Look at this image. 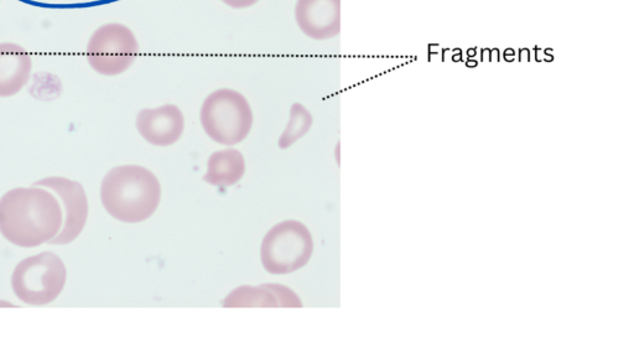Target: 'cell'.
<instances>
[{
  "mask_svg": "<svg viewBox=\"0 0 634 357\" xmlns=\"http://www.w3.org/2000/svg\"><path fill=\"white\" fill-rule=\"evenodd\" d=\"M295 20L311 40L335 39L341 33V0H296Z\"/></svg>",
  "mask_w": 634,
  "mask_h": 357,
  "instance_id": "cell-8",
  "label": "cell"
},
{
  "mask_svg": "<svg viewBox=\"0 0 634 357\" xmlns=\"http://www.w3.org/2000/svg\"><path fill=\"white\" fill-rule=\"evenodd\" d=\"M201 126L212 141L236 146L253 128V110L241 92L231 89L213 91L202 103Z\"/></svg>",
  "mask_w": 634,
  "mask_h": 357,
  "instance_id": "cell-3",
  "label": "cell"
},
{
  "mask_svg": "<svg viewBox=\"0 0 634 357\" xmlns=\"http://www.w3.org/2000/svg\"><path fill=\"white\" fill-rule=\"evenodd\" d=\"M277 294L273 291L272 283L259 287L243 286L228 294L223 308H279Z\"/></svg>",
  "mask_w": 634,
  "mask_h": 357,
  "instance_id": "cell-12",
  "label": "cell"
},
{
  "mask_svg": "<svg viewBox=\"0 0 634 357\" xmlns=\"http://www.w3.org/2000/svg\"><path fill=\"white\" fill-rule=\"evenodd\" d=\"M221 2L232 9L242 10L253 7L259 0H221Z\"/></svg>",
  "mask_w": 634,
  "mask_h": 357,
  "instance_id": "cell-14",
  "label": "cell"
},
{
  "mask_svg": "<svg viewBox=\"0 0 634 357\" xmlns=\"http://www.w3.org/2000/svg\"><path fill=\"white\" fill-rule=\"evenodd\" d=\"M161 185L157 175L140 165H121L106 174L101 200L109 215L127 224L148 220L157 211Z\"/></svg>",
  "mask_w": 634,
  "mask_h": 357,
  "instance_id": "cell-2",
  "label": "cell"
},
{
  "mask_svg": "<svg viewBox=\"0 0 634 357\" xmlns=\"http://www.w3.org/2000/svg\"><path fill=\"white\" fill-rule=\"evenodd\" d=\"M246 173V160L237 149L218 150L210 155L204 180L213 186H232Z\"/></svg>",
  "mask_w": 634,
  "mask_h": 357,
  "instance_id": "cell-11",
  "label": "cell"
},
{
  "mask_svg": "<svg viewBox=\"0 0 634 357\" xmlns=\"http://www.w3.org/2000/svg\"><path fill=\"white\" fill-rule=\"evenodd\" d=\"M35 2H46V0H35Z\"/></svg>",
  "mask_w": 634,
  "mask_h": 357,
  "instance_id": "cell-15",
  "label": "cell"
},
{
  "mask_svg": "<svg viewBox=\"0 0 634 357\" xmlns=\"http://www.w3.org/2000/svg\"><path fill=\"white\" fill-rule=\"evenodd\" d=\"M62 221L59 199L41 186L13 189L0 199V234L15 246L49 243L59 235Z\"/></svg>",
  "mask_w": 634,
  "mask_h": 357,
  "instance_id": "cell-1",
  "label": "cell"
},
{
  "mask_svg": "<svg viewBox=\"0 0 634 357\" xmlns=\"http://www.w3.org/2000/svg\"><path fill=\"white\" fill-rule=\"evenodd\" d=\"M135 126L140 136L153 146H173L183 136L184 113L175 105L145 108L138 113Z\"/></svg>",
  "mask_w": 634,
  "mask_h": 357,
  "instance_id": "cell-9",
  "label": "cell"
},
{
  "mask_svg": "<svg viewBox=\"0 0 634 357\" xmlns=\"http://www.w3.org/2000/svg\"><path fill=\"white\" fill-rule=\"evenodd\" d=\"M314 252V241L303 222H279L264 236L261 260L265 271L288 274L308 265Z\"/></svg>",
  "mask_w": 634,
  "mask_h": 357,
  "instance_id": "cell-5",
  "label": "cell"
},
{
  "mask_svg": "<svg viewBox=\"0 0 634 357\" xmlns=\"http://www.w3.org/2000/svg\"><path fill=\"white\" fill-rule=\"evenodd\" d=\"M36 186L49 189L62 203V227L51 245H67L75 241L85 229L88 219V200L85 189L75 180L66 178H45L35 183Z\"/></svg>",
  "mask_w": 634,
  "mask_h": 357,
  "instance_id": "cell-7",
  "label": "cell"
},
{
  "mask_svg": "<svg viewBox=\"0 0 634 357\" xmlns=\"http://www.w3.org/2000/svg\"><path fill=\"white\" fill-rule=\"evenodd\" d=\"M314 118L308 108L301 103H294L290 108V117L287 128L279 138V148L288 149L303 138L313 127Z\"/></svg>",
  "mask_w": 634,
  "mask_h": 357,
  "instance_id": "cell-13",
  "label": "cell"
},
{
  "mask_svg": "<svg viewBox=\"0 0 634 357\" xmlns=\"http://www.w3.org/2000/svg\"><path fill=\"white\" fill-rule=\"evenodd\" d=\"M33 59L18 44H0V97H12L28 84Z\"/></svg>",
  "mask_w": 634,
  "mask_h": 357,
  "instance_id": "cell-10",
  "label": "cell"
},
{
  "mask_svg": "<svg viewBox=\"0 0 634 357\" xmlns=\"http://www.w3.org/2000/svg\"><path fill=\"white\" fill-rule=\"evenodd\" d=\"M138 55V40L133 31L123 24L102 25L88 40V64L97 74L121 75L134 64Z\"/></svg>",
  "mask_w": 634,
  "mask_h": 357,
  "instance_id": "cell-6",
  "label": "cell"
},
{
  "mask_svg": "<svg viewBox=\"0 0 634 357\" xmlns=\"http://www.w3.org/2000/svg\"><path fill=\"white\" fill-rule=\"evenodd\" d=\"M67 271L61 258L53 252L25 258L15 267L12 287L23 303L41 307L53 303L65 287Z\"/></svg>",
  "mask_w": 634,
  "mask_h": 357,
  "instance_id": "cell-4",
  "label": "cell"
}]
</instances>
